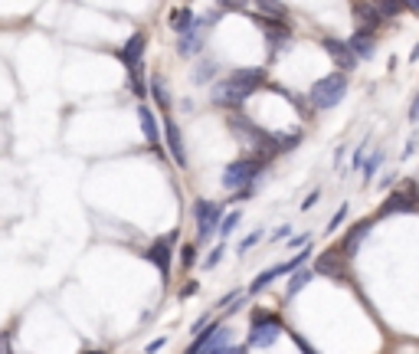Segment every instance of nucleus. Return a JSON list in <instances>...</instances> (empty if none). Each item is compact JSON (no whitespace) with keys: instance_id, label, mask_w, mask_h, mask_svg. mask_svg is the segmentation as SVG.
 I'll list each match as a JSON object with an SVG mask.
<instances>
[{"instance_id":"nucleus-15","label":"nucleus","mask_w":419,"mask_h":354,"mask_svg":"<svg viewBox=\"0 0 419 354\" xmlns=\"http://www.w3.org/2000/svg\"><path fill=\"white\" fill-rule=\"evenodd\" d=\"M193 23V10L191 7H174L171 10V27L177 30V33H187Z\"/></svg>"},{"instance_id":"nucleus-2","label":"nucleus","mask_w":419,"mask_h":354,"mask_svg":"<svg viewBox=\"0 0 419 354\" xmlns=\"http://www.w3.org/2000/svg\"><path fill=\"white\" fill-rule=\"evenodd\" d=\"M344 92H347V76L334 72V76H324L311 86V102L314 108H334L344 99Z\"/></svg>"},{"instance_id":"nucleus-1","label":"nucleus","mask_w":419,"mask_h":354,"mask_svg":"<svg viewBox=\"0 0 419 354\" xmlns=\"http://www.w3.org/2000/svg\"><path fill=\"white\" fill-rule=\"evenodd\" d=\"M262 82H266V69H239L226 82H219V86L213 89V102L223 108H239Z\"/></svg>"},{"instance_id":"nucleus-32","label":"nucleus","mask_w":419,"mask_h":354,"mask_svg":"<svg viewBox=\"0 0 419 354\" xmlns=\"http://www.w3.org/2000/svg\"><path fill=\"white\" fill-rule=\"evenodd\" d=\"M92 354H98V351H92Z\"/></svg>"},{"instance_id":"nucleus-19","label":"nucleus","mask_w":419,"mask_h":354,"mask_svg":"<svg viewBox=\"0 0 419 354\" xmlns=\"http://www.w3.org/2000/svg\"><path fill=\"white\" fill-rule=\"evenodd\" d=\"M308 279H311V272H298V276H295V279H292V282H288V286H285V296H288V298H295L298 292H302V289L308 286Z\"/></svg>"},{"instance_id":"nucleus-27","label":"nucleus","mask_w":419,"mask_h":354,"mask_svg":"<svg viewBox=\"0 0 419 354\" xmlns=\"http://www.w3.org/2000/svg\"><path fill=\"white\" fill-rule=\"evenodd\" d=\"M164 345H167V338H157V341H151V345H148V354H157Z\"/></svg>"},{"instance_id":"nucleus-18","label":"nucleus","mask_w":419,"mask_h":354,"mask_svg":"<svg viewBox=\"0 0 419 354\" xmlns=\"http://www.w3.org/2000/svg\"><path fill=\"white\" fill-rule=\"evenodd\" d=\"M151 92H154V99H157V106L167 108L171 96H167V82H164V76H154V79H151Z\"/></svg>"},{"instance_id":"nucleus-29","label":"nucleus","mask_w":419,"mask_h":354,"mask_svg":"<svg viewBox=\"0 0 419 354\" xmlns=\"http://www.w3.org/2000/svg\"><path fill=\"white\" fill-rule=\"evenodd\" d=\"M193 292H197V282H191V286L183 289V292H181V298H191V296H193Z\"/></svg>"},{"instance_id":"nucleus-17","label":"nucleus","mask_w":419,"mask_h":354,"mask_svg":"<svg viewBox=\"0 0 419 354\" xmlns=\"http://www.w3.org/2000/svg\"><path fill=\"white\" fill-rule=\"evenodd\" d=\"M367 233H370V223H367V220L357 223V227L351 230V236H347V243H344V256H354V253H357V243H361Z\"/></svg>"},{"instance_id":"nucleus-8","label":"nucleus","mask_w":419,"mask_h":354,"mask_svg":"<svg viewBox=\"0 0 419 354\" xmlns=\"http://www.w3.org/2000/svg\"><path fill=\"white\" fill-rule=\"evenodd\" d=\"M171 243H174V233H171V236H164V239H157V243L151 246V253H148V259L161 269L164 279L171 276Z\"/></svg>"},{"instance_id":"nucleus-23","label":"nucleus","mask_w":419,"mask_h":354,"mask_svg":"<svg viewBox=\"0 0 419 354\" xmlns=\"http://www.w3.org/2000/svg\"><path fill=\"white\" fill-rule=\"evenodd\" d=\"M223 253H226V246H217V249H213V253H210L207 259H203V266H207V269H213V266H217V263H219V259H223Z\"/></svg>"},{"instance_id":"nucleus-22","label":"nucleus","mask_w":419,"mask_h":354,"mask_svg":"<svg viewBox=\"0 0 419 354\" xmlns=\"http://www.w3.org/2000/svg\"><path fill=\"white\" fill-rule=\"evenodd\" d=\"M213 72H217V63H213V59H203L200 66H197V82H210V79H213Z\"/></svg>"},{"instance_id":"nucleus-10","label":"nucleus","mask_w":419,"mask_h":354,"mask_svg":"<svg viewBox=\"0 0 419 354\" xmlns=\"http://www.w3.org/2000/svg\"><path fill=\"white\" fill-rule=\"evenodd\" d=\"M324 49H328V56H331L334 63H341L344 72H351L354 63H357V59H354V53L347 49V43H341V39H324Z\"/></svg>"},{"instance_id":"nucleus-26","label":"nucleus","mask_w":419,"mask_h":354,"mask_svg":"<svg viewBox=\"0 0 419 354\" xmlns=\"http://www.w3.org/2000/svg\"><path fill=\"white\" fill-rule=\"evenodd\" d=\"M181 263H183V269L193 266V246H183L181 249Z\"/></svg>"},{"instance_id":"nucleus-12","label":"nucleus","mask_w":419,"mask_h":354,"mask_svg":"<svg viewBox=\"0 0 419 354\" xmlns=\"http://www.w3.org/2000/svg\"><path fill=\"white\" fill-rule=\"evenodd\" d=\"M138 118H141V128H144V138H148V144H151L154 151H161V134H157V122H154L151 108L141 106V108H138Z\"/></svg>"},{"instance_id":"nucleus-4","label":"nucleus","mask_w":419,"mask_h":354,"mask_svg":"<svg viewBox=\"0 0 419 354\" xmlns=\"http://www.w3.org/2000/svg\"><path fill=\"white\" fill-rule=\"evenodd\" d=\"M278 335H282V325L276 318H256V325L249 331V348H272Z\"/></svg>"},{"instance_id":"nucleus-9","label":"nucleus","mask_w":419,"mask_h":354,"mask_svg":"<svg viewBox=\"0 0 419 354\" xmlns=\"http://www.w3.org/2000/svg\"><path fill=\"white\" fill-rule=\"evenodd\" d=\"M314 272H324V276H341L344 272V259H341V249H324L318 263H314Z\"/></svg>"},{"instance_id":"nucleus-31","label":"nucleus","mask_w":419,"mask_h":354,"mask_svg":"<svg viewBox=\"0 0 419 354\" xmlns=\"http://www.w3.org/2000/svg\"><path fill=\"white\" fill-rule=\"evenodd\" d=\"M217 354H246L243 348H223V351H217Z\"/></svg>"},{"instance_id":"nucleus-3","label":"nucleus","mask_w":419,"mask_h":354,"mask_svg":"<svg viewBox=\"0 0 419 354\" xmlns=\"http://www.w3.org/2000/svg\"><path fill=\"white\" fill-rule=\"evenodd\" d=\"M259 171H262V161H256V158H243V161H233L223 171V187L226 191H236V187H246V184H252L259 177Z\"/></svg>"},{"instance_id":"nucleus-16","label":"nucleus","mask_w":419,"mask_h":354,"mask_svg":"<svg viewBox=\"0 0 419 354\" xmlns=\"http://www.w3.org/2000/svg\"><path fill=\"white\" fill-rule=\"evenodd\" d=\"M393 210H413V194H393L390 201L380 207V217H387Z\"/></svg>"},{"instance_id":"nucleus-11","label":"nucleus","mask_w":419,"mask_h":354,"mask_svg":"<svg viewBox=\"0 0 419 354\" xmlns=\"http://www.w3.org/2000/svg\"><path fill=\"white\" fill-rule=\"evenodd\" d=\"M144 43H148V39H144V33H134V37L128 39V43H124V49H122V59H124V63H128V66H131V69H141V53H144Z\"/></svg>"},{"instance_id":"nucleus-20","label":"nucleus","mask_w":419,"mask_h":354,"mask_svg":"<svg viewBox=\"0 0 419 354\" xmlns=\"http://www.w3.org/2000/svg\"><path fill=\"white\" fill-rule=\"evenodd\" d=\"M217 331H219V322H213V325H210L207 331H200V338L193 341V348H191V351H187V354H200V351H203V345H207V341H210V338H213V335H217Z\"/></svg>"},{"instance_id":"nucleus-24","label":"nucleus","mask_w":419,"mask_h":354,"mask_svg":"<svg viewBox=\"0 0 419 354\" xmlns=\"http://www.w3.org/2000/svg\"><path fill=\"white\" fill-rule=\"evenodd\" d=\"M380 161H383V154H373L370 161H367V167H363V177H373V171L380 167Z\"/></svg>"},{"instance_id":"nucleus-30","label":"nucleus","mask_w":419,"mask_h":354,"mask_svg":"<svg viewBox=\"0 0 419 354\" xmlns=\"http://www.w3.org/2000/svg\"><path fill=\"white\" fill-rule=\"evenodd\" d=\"M288 233H292V230H288V227H278V230H276V236H272V239H285Z\"/></svg>"},{"instance_id":"nucleus-6","label":"nucleus","mask_w":419,"mask_h":354,"mask_svg":"<svg viewBox=\"0 0 419 354\" xmlns=\"http://www.w3.org/2000/svg\"><path fill=\"white\" fill-rule=\"evenodd\" d=\"M207 27H210V17L207 20H193L191 30H187V33H181V39H177V53H181V56H193V53H200Z\"/></svg>"},{"instance_id":"nucleus-25","label":"nucleus","mask_w":419,"mask_h":354,"mask_svg":"<svg viewBox=\"0 0 419 354\" xmlns=\"http://www.w3.org/2000/svg\"><path fill=\"white\" fill-rule=\"evenodd\" d=\"M344 217H347V207H341V210L334 213V217H331V223H328V230H337V227H341V220H344Z\"/></svg>"},{"instance_id":"nucleus-21","label":"nucleus","mask_w":419,"mask_h":354,"mask_svg":"<svg viewBox=\"0 0 419 354\" xmlns=\"http://www.w3.org/2000/svg\"><path fill=\"white\" fill-rule=\"evenodd\" d=\"M239 220H243V213H239V210H233V213H229V217H226V220H223V223H219V227H217V233H219V236H229V233L236 230V223H239Z\"/></svg>"},{"instance_id":"nucleus-5","label":"nucleus","mask_w":419,"mask_h":354,"mask_svg":"<svg viewBox=\"0 0 419 354\" xmlns=\"http://www.w3.org/2000/svg\"><path fill=\"white\" fill-rule=\"evenodd\" d=\"M219 213H223V207H219V203H210V201H200V203H197V236H200V239H210L213 233H217Z\"/></svg>"},{"instance_id":"nucleus-13","label":"nucleus","mask_w":419,"mask_h":354,"mask_svg":"<svg viewBox=\"0 0 419 354\" xmlns=\"http://www.w3.org/2000/svg\"><path fill=\"white\" fill-rule=\"evenodd\" d=\"M354 17H357V23H361L363 30H377L383 23L373 4H357V7H354ZM363 30H361V33H363Z\"/></svg>"},{"instance_id":"nucleus-7","label":"nucleus","mask_w":419,"mask_h":354,"mask_svg":"<svg viewBox=\"0 0 419 354\" xmlns=\"http://www.w3.org/2000/svg\"><path fill=\"white\" fill-rule=\"evenodd\" d=\"M164 132H167V148H171L174 164H177V167H187V148H183L181 128H177L171 118H164Z\"/></svg>"},{"instance_id":"nucleus-28","label":"nucleus","mask_w":419,"mask_h":354,"mask_svg":"<svg viewBox=\"0 0 419 354\" xmlns=\"http://www.w3.org/2000/svg\"><path fill=\"white\" fill-rule=\"evenodd\" d=\"M318 197H321V191H314V194H308V201H305V207H302V210H311L314 203H318Z\"/></svg>"},{"instance_id":"nucleus-14","label":"nucleus","mask_w":419,"mask_h":354,"mask_svg":"<svg viewBox=\"0 0 419 354\" xmlns=\"http://www.w3.org/2000/svg\"><path fill=\"white\" fill-rule=\"evenodd\" d=\"M347 49L354 53V59H357V56L370 59L373 56V37H370V33H354L351 43H347Z\"/></svg>"}]
</instances>
